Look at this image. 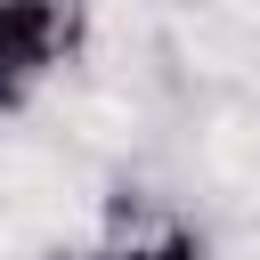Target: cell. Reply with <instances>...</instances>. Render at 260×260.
Segmentation results:
<instances>
[{
    "label": "cell",
    "mask_w": 260,
    "mask_h": 260,
    "mask_svg": "<svg viewBox=\"0 0 260 260\" xmlns=\"http://www.w3.org/2000/svg\"><path fill=\"white\" fill-rule=\"evenodd\" d=\"M49 260H98V252H49Z\"/></svg>",
    "instance_id": "3957f363"
},
{
    "label": "cell",
    "mask_w": 260,
    "mask_h": 260,
    "mask_svg": "<svg viewBox=\"0 0 260 260\" xmlns=\"http://www.w3.org/2000/svg\"><path fill=\"white\" fill-rule=\"evenodd\" d=\"M98 260H211V244L187 228V219H146L114 244H98Z\"/></svg>",
    "instance_id": "7a4b0ae2"
},
{
    "label": "cell",
    "mask_w": 260,
    "mask_h": 260,
    "mask_svg": "<svg viewBox=\"0 0 260 260\" xmlns=\"http://www.w3.org/2000/svg\"><path fill=\"white\" fill-rule=\"evenodd\" d=\"M89 41V0H0V106H24Z\"/></svg>",
    "instance_id": "6da1fadb"
}]
</instances>
